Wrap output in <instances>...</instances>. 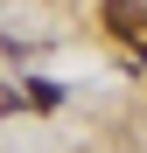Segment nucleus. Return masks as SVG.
<instances>
[{"instance_id": "obj_1", "label": "nucleus", "mask_w": 147, "mask_h": 153, "mask_svg": "<svg viewBox=\"0 0 147 153\" xmlns=\"http://www.w3.org/2000/svg\"><path fill=\"white\" fill-rule=\"evenodd\" d=\"M105 28L126 42V49H147V14L133 7V0H105Z\"/></svg>"}]
</instances>
